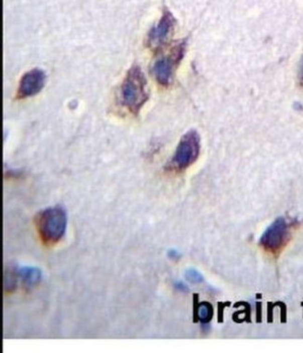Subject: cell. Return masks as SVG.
I'll return each instance as SVG.
<instances>
[{
	"mask_svg": "<svg viewBox=\"0 0 303 353\" xmlns=\"http://www.w3.org/2000/svg\"><path fill=\"white\" fill-rule=\"evenodd\" d=\"M200 151V137L197 131L190 130L181 137L174 156L165 166L168 172L181 173L198 160Z\"/></svg>",
	"mask_w": 303,
	"mask_h": 353,
	"instance_id": "3957f363",
	"label": "cell"
},
{
	"mask_svg": "<svg viewBox=\"0 0 303 353\" xmlns=\"http://www.w3.org/2000/svg\"><path fill=\"white\" fill-rule=\"evenodd\" d=\"M290 226L283 217L275 219L259 240V245L271 255H278L290 240Z\"/></svg>",
	"mask_w": 303,
	"mask_h": 353,
	"instance_id": "5b68a950",
	"label": "cell"
},
{
	"mask_svg": "<svg viewBox=\"0 0 303 353\" xmlns=\"http://www.w3.org/2000/svg\"><path fill=\"white\" fill-rule=\"evenodd\" d=\"M186 278H187V281L190 283H199L203 281V276L197 270H193V269L187 270Z\"/></svg>",
	"mask_w": 303,
	"mask_h": 353,
	"instance_id": "30bf717a",
	"label": "cell"
},
{
	"mask_svg": "<svg viewBox=\"0 0 303 353\" xmlns=\"http://www.w3.org/2000/svg\"><path fill=\"white\" fill-rule=\"evenodd\" d=\"M149 98L145 74L139 65H133L121 86V103L132 115L137 116Z\"/></svg>",
	"mask_w": 303,
	"mask_h": 353,
	"instance_id": "6da1fadb",
	"label": "cell"
},
{
	"mask_svg": "<svg viewBox=\"0 0 303 353\" xmlns=\"http://www.w3.org/2000/svg\"><path fill=\"white\" fill-rule=\"evenodd\" d=\"M16 273L17 277L27 289L32 288L36 284H38L42 278L41 270L34 267H23L19 270H16Z\"/></svg>",
	"mask_w": 303,
	"mask_h": 353,
	"instance_id": "ba28073f",
	"label": "cell"
},
{
	"mask_svg": "<svg viewBox=\"0 0 303 353\" xmlns=\"http://www.w3.org/2000/svg\"><path fill=\"white\" fill-rule=\"evenodd\" d=\"M46 83L45 72L39 68H34L26 72L20 80L16 98L25 99L35 96L44 88Z\"/></svg>",
	"mask_w": 303,
	"mask_h": 353,
	"instance_id": "52a82bcc",
	"label": "cell"
},
{
	"mask_svg": "<svg viewBox=\"0 0 303 353\" xmlns=\"http://www.w3.org/2000/svg\"><path fill=\"white\" fill-rule=\"evenodd\" d=\"M66 225V212L59 205L40 211L35 218V225L39 238L48 246L58 244L65 235Z\"/></svg>",
	"mask_w": 303,
	"mask_h": 353,
	"instance_id": "7a4b0ae2",
	"label": "cell"
},
{
	"mask_svg": "<svg viewBox=\"0 0 303 353\" xmlns=\"http://www.w3.org/2000/svg\"><path fill=\"white\" fill-rule=\"evenodd\" d=\"M298 78H299V84H300V85H301L303 87V57L302 63H301V65H300V70H299Z\"/></svg>",
	"mask_w": 303,
	"mask_h": 353,
	"instance_id": "8fae6325",
	"label": "cell"
},
{
	"mask_svg": "<svg viewBox=\"0 0 303 353\" xmlns=\"http://www.w3.org/2000/svg\"><path fill=\"white\" fill-rule=\"evenodd\" d=\"M197 317L201 322H208L213 316V308L208 303H200L197 308Z\"/></svg>",
	"mask_w": 303,
	"mask_h": 353,
	"instance_id": "9c48e42d",
	"label": "cell"
},
{
	"mask_svg": "<svg viewBox=\"0 0 303 353\" xmlns=\"http://www.w3.org/2000/svg\"><path fill=\"white\" fill-rule=\"evenodd\" d=\"M176 25V20L174 15L167 9L162 13L159 23L149 30L147 38V45L151 50L158 51L161 47L167 43L169 39L173 36L174 27Z\"/></svg>",
	"mask_w": 303,
	"mask_h": 353,
	"instance_id": "8992f818",
	"label": "cell"
},
{
	"mask_svg": "<svg viewBox=\"0 0 303 353\" xmlns=\"http://www.w3.org/2000/svg\"><path fill=\"white\" fill-rule=\"evenodd\" d=\"M186 49L187 40L183 39L179 42H176L166 54L156 60L151 72L156 81L162 87H168L172 83L174 72L182 59L184 58Z\"/></svg>",
	"mask_w": 303,
	"mask_h": 353,
	"instance_id": "277c9868",
	"label": "cell"
}]
</instances>
